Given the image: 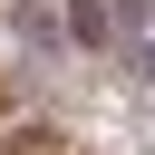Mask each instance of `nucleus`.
I'll list each match as a JSON object with an SVG mask.
<instances>
[{
	"label": "nucleus",
	"instance_id": "nucleus-1",
	"mask_svg": "<svg viewBox=\"0 0 155 155\" xmlns=\"http://www.w3.org/2000/svg\"><path fill=\"white\" fill-rule=\"evenodd\" d=\"M10 10V39L29 48V58H58V48H78L68 39V0H0Z\"/></svg>",
	"mask_w": 155,
	"mask_h": 155
},
{
	"label": "nucleus",
	"instance_id": "nucleus-2",
	"mask_svg": "<svg viewBox=\"0 0 155 155\" xmlns=\"http://www.w3.org/2000/svg\"><path fill=\"white\" fill-rule=\"evenodd\" d=\"M68 39H78L87 58H107V48H126V29H116V0H68Z\"/></svg>",
	"mask_w": 155,
	"mask_h": 155
},
{
	"label": "nucleus",
	"instance_id": "nucleus-3",
	"mask_svg": "<svg viewBox=\"0 0 155 155\" xmlns=\"http://www.w3.org/2000/svg\"><path fill=\"white\" fill-rule=\"evenodd\" d=\"M116 68H126L136 87H155V39H126V48H116Z\"/></svg>",
	"mask_w": 155,
	"mask_h": 155
},
{
	"label": "nucleus",
	"instance_id": "nucleus-4",
	"mask_svg": "<svg viewBox=\"0 0 155 155\" xmlns=\"http://www.w3.org/2000/svg\"><path fill=\"white\" fill-rule=\"evenodd\" d=\"M116 29L126 39H155V0H116Z\"/></svg>",
	"mask_w": 155,
	"mask_h": 155
},
{
	"label": "nucleus",
	"instance_id": "nucleus-5",
	"mask_svg": "<svg viewBox=\"0 0 155 155\" xmlns=\"http://www.w3.org/2000/svg\"><path fill=\"white\" fill-rule=\"evenodd\" d=\"M145 155H155V136H145Z\"/></svg>",
	"mask_w": 155,
	"mask_h": 155
}]
</instances>
